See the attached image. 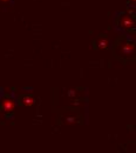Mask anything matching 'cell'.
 Listing matches in <instances>:
<instances>
[{
	"mask_svg": "<svg viewBox=\"0 0 136 153\" xmlns=\"http://www.w3.org/2000/svg\"><path fill=\"white\" fill-rule=\"evenodd\" d=\"M120 52L121 54L126 56V57H129L134 53V45L130 44V42H126V44H122L120 46Z\"/></svg>",
	"mask_w": 136,
	"mask_h": 153,
	"instance_id": "2",
	"label": "cell"
},
{
	"mask_svg": "<svg viewBox=\"0 0 136 153\" xmlns=\"http://www.w3.org/2000/svg\"><path fill=\"white\" fill-rule=\"evenodd\" d=\"M0 1H2V2H8L10 0H0Z\"/></svg>",
	"mask_w": 136,
	"mask_h": 153,
	"instance_id": "6",
	"label": "cell"
},
{
	"mask_svg": "<svg viewBox=\"0 0 136 153\" xmlns=\"http://www.w3.org/2000/svg\"><path fill=\"white\" fill-rule=\"evenodd\" d=\"M1 108H2L4 112L11 113V112H13L14 108H15V102H14L12 99L6 98V99H4L2 102H1Z\"/></svg>",
	"mask_w": 136,
	"mask_h": 153,
	"instance_id": "1",
	"label": "cell"
},
{
	"mask_svg": "<svg viewBox=\"0 0 136 153\" xmlns=\"http://www.w3.org/2000/svg\"><path fill=\"white\" fill-rule=\"evenodd\" d=\"M108 46V41L107 40H100L99 41V47L100 48H107Z\"/></svg>",
	"mask_w": 136,
	"mask_h": 153,
	"instance_id": "5",
	"label": "cell"
},
{
	"mask_svg": "<svg viewBox=\"0 0 136 153\" xmlns=\"http://www.w3.org/2000/svg\"><path fill=\"white\" fill-rule=\"evenodd\" d=\"M22 104L25 105V106H28V107H31V106H33L34 104H35V100H34V98H32V97H24L22 98Z\"/></svg>",
	"mask_w": 136,
	"mask_h": 153,
	"instance_id": "4",
	"label": "cell"
},
{
	"mask_svg": "<svg viewBox=\"0 0 136 153\" xmlns=\"http://www.w3.org/2000/svg\"><path fill=\"white\" fill-rule=\"evenodd\" d=\"M121 26L123 28H130V27L134 26V20L132 19L130 17H128V16H124L121 19Z\"/></svg>",
	"mask_w": 136,
	"mask_h": 153,
	"instance_id": "3",
	"label": "cell"
}]
</instances>
